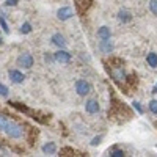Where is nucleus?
<instances>
[{"mask_svg": "<svg viewBox=\"0 0 157 157\" xmlns=\"http://www.w3.org/2000/svg\"><path fill=\"white\" fill-rule=\"evenodd\" d=\"M134 109H135L138 113H143V110H141V107H140V104H138V102H134Z\"/></svg>", "mask_w": 157, "mask_h": 157, "instance_id": "obj_23", "label": "nucleus"}, {"mask_svg": "<svg viewBox=\"0 0 157 157\" xmlns=\"http://www.w3.org/2000/svg\"><path fill=\"white\" fill-rule=\"evenodd\" d=\"M10 118H6L3 113H0V132H3L5 127H6V123H8Z\"/></svg>", "mask_w": 157, "mask_h": 157, "instance_id": "obj_15", "label": "nucleus"}, {"mask_svg": "<svg viewBox=\"0 0 157 157\" xmlns=\"http://www.w3.org/2000/svg\"><path fill=\"white\" fill-rule=\"evenodd\" d=\"M149 110L157 115V101H151V102H149Z\"/></svg>", "mask_w": 157, "mask_h": 157, "instance_id": "obj_19", "label": "nucleus"}, {"mask_svg": "<svg viewBox=\"0 0 157 157\" xmlns=\"http://www.w3.org/2000/svg\"><path fill=\"white\" fill-rule=\"evenodd\" d=\"M52 43H54L55 46H58L60 49H63L64 46H66V41H64V38L60 33H55L54 36H52Z\"/></svg>", "mask_w": 157, "mask_h": 157, "instance_id": "obj_10", "label": "nucleus"}, {"mask_svg": "<svg viewBox=\"0 0 157 157\" xmlns=\"http://www.w3.org/2000/svg\"><path fill=\"white\" fill-rule=\"evenodd\" d=\"M0 44H2V36H0Z\"/></svg>", "mask_w": 157, "mask_h": 157, "instance_id": "obj_25", "label": "nucleus"}, {"mask_svg": "<svg viewBox=\"0 0 157 157\" xmlns=\"http://www.w3.org/2000/svg\"><path fill=\"white\" fill-rule=\"evenodd\" d=\"M101 135L99 137H96V138H93V141H91V145H93V146H96V145H99V143H101Z\"/></svg>", "mask_w": 157, "mask_h": 157, "instance_id": "obj_22", "label": "nucleus"}, {"mask_svg": "<svg viewBox=\"0 0 157 157\" xmlns=\"http://www.w3.org/2000/svg\"><path fill=\"white\" fill-rule=\"evenodd\" d=\"M118 19H120L121 22H129L132 17H130V14H129L127 11H120V14H118Z\"/></svg>", "mask_w": 157, "mask_h": 157, "instance_id": "obj_14", "label": "nucleus"}, {"mask_svg": "<svg viewBox=\"0 0 157 157\" xmlns=\"http://www.w3.org/2000/svg\"><path fill=\"white\" fill-rule=\"evenodd\" d=\"M85 109H86L88 113H98V112H99V104H98V101H94V99H90V101L85 104Z\"/></svg>", "mask_w": 157, "mask_h": 157, "instance_id": "obj_8", "label": "nucleus"}, {"mask_svg": "<svg viewBox=\"0 0 157 157\" xmlns=\"http://www.w3.org/2000/svg\"><path fill=\"white\" fill-rule=\"evenodd\" d=\"M6 5L14 6V5H17V0H6Z\"/></svg>", "mask_w": 157, "mask_h": 157, "instance_id": "obj_24", "label": "nucleus"}, {"mask_svg": "<svg viewBox=\"0 0 157 157\" xmlns=\"http://www.w3.org/2000/svg\"><path fill=\"white\" fill-rule=\"evenodd\" d=\"M75 91L80 96H86L90 91H91V85L86 82V80H77L75 83Z\"/></svg>", "mask_w": 157, "mask_h": 157, "instance_id": "obj_3", "label": "nucleus"}, {"mask_svg": "<svg viewBox=\"0 0 157 157\" xmlns=\"http://www.w3.org/2000/svg\"><path fill=\"white\" fill-rule=\"evenodd\" d=\"M0 25H2V29H3V32H5V33H8V32H10V27L6 25V22H5V19H3V17H0Z\"/></svg>", "mask_w": 157, "mask_h": 157, "instance_id": "obj_20", "label": "nucleus"}, {"mask_svg": "<svg viewBox=\"0 0 157 157\" xmlns=\"http://www.w3.org/2000/svg\"><path fill=\"white\" fill-rule=\"evenodd\" d=\"M3 132L6 134V137L17 140V138H22V135H24V129H22V126H21V124H17L16 121L8 120V123H6V127H5V130H3Z\"/></svg>", "mask_w": 157, "mask_h": 157, "instance_id": "obj_1", "label": "nucleus"}, {"mask_svg": "<svg viewBox=\"0 0 157 157\" xmlns=\"http://www.w3.org/2000/svg\"><path fill=\"white\" fill-rule=\"evenodd\" d=\"M10 78H11V82H14V83H22L24 78H25V75H24L21 71L11 69V71H10Z\"/></svg>", "mask_w": 157, "mask_h": 157, "instance_id": "obj_7", "label": "nucleus"}, {"mask_svg": "<svg viewBox=\"0 0 157 157\" xmlns=\"http://www.w3.org/2000/svg\"><path fill=\"white\" fill-rule=\"evenodd\" d=\"M149 10L154 13V14H157V0H151V3H149Z\"/></svg>", "mask_w": 157, "mask_h": 157, "instance_id": "obj_18", "label": "nucleus"}, {"mask_svg": "<svg viewBox=\"0 0 157 157\" xmlns=\"http://www.w3.org/2000/svg\"><path fill=\"white\" fill-rule=\"evenodd\" d=\"M98 36L101 39H110V29L109 27H101L98 30Z\"/></svg>", "mask_w": 157, "mask_h": 157, "instance_id": "obj_11", "label": "nucleus"}, {"mask_svg": "<svg viewBox=\"0 0 157 157\" xmlns=\"http://www.w3.org/2000/svg\"><path fill=\"white\" fill-rule=\"evenodd\" d=\"M58 19H61V21H68L69 17H72V8H69V6H63V8H60L58 10Z\"/></svg>", "mask_w": 157, "mask_h": 157, "instance_id": "obj_5", "label": "nucleus"}, {"mask_svg": "<svg viewBox=\"0 0 157 157\" xmlns=\"http://www.w3.org/2000/svg\"><path fill=\"white\" fill-rule=\"evenodd\" d=\"M110 155H112V157H124L126 154H124V151H121V149H115V151H112Z\"/></svg>", "mask_w": 157, "mask_h": 157, "instance_id": "obj_17", "label": "nucleus"}, {"mask_svg": "<svg viewBox=\"0 0 157 157\" xmlns=\"http://www.w3.org/2000/svg\"><path fill=\"white\" fill-rule=\"evenodd\" d=\"M109 72H110V75L113 77V80H115V82H118V83H124V82L127 80V77H126V74H124V71H123V68H121V66H113V68H109Z\"/></svg>", "mask_w": 157, "mask_h": 157, "instance_id": "obj_2", "label": "nucleus"}, {"mask_svg": "<svg viewBox=\"0 0 157 157\" xmlns=\"http://www.w3.org/2000/svg\"><path fill=\"white\" fill-rule=\"evenodd\" d=\"M0 94H2V96H6L8 94V88L5 85H2V83H0Z\"/></svg>", "mask_w": 157, "mask_h": 157, "instance_id": "obj_21", "label": "nucleus"}, {"mask_svg": "<svg viewBox=\"0 0 157 157\" xmlns=\"http://www.w3.org/2000/svg\"><path fill=\"white\" fill-rule=\"evenodd\" d=\"M32 32V25L29 22H25L22 27H21V33H30Z\"/></svg>", "mask_w": 157, "mask_h": 157, "instance_id": "obj_16", "label": "nucleus"}, {"mask_svg": "<svg viewBox=\"0 0 157 157\" xmlns=\"http://www.w3.org/2000/svg\"><path fill=\"white\" fill-rule=\"evenodd\" d=\"M146 61L151 68H157V54H154V52H151V54H148L146 57Z\"/></svg>", "mask_w": 157, "mask_h": 157, "instance_id": "obj_12", "label": "nucleus"}, {"mask_svg": "<svg viewBox=\"0 0 157 157\" xmlns=\"http://www.w3.org/2000/svg\"><path fill=\"white\" fill-rule=\"evenodd\" d=\"M55 151H57L55 143H47V145L43 146V152H46V154H54Z\"/></svg>", "mask_w": 157, "mask_h": 157, "instance_id": "obj_13", "label": "nucleus"}, {"mask_svg": "<svg viewBox=\"0 0 157 157\" xmlns=\"http://www.w3.org/2000/svg\"><path fill=\"white\" fill-rule=\"evenodd\" d=\"M99 47H101L102 52H105V54H110V52L113 50V44L110 43V39H102Z\"/></svg>", "mask_w": 157, "mask_h": 157, "instance_id": "obj_9", "label": "nucleus"}, {"mask_svg": "<svg viewBox=\"0 0 157 157\" xmlns=\"http://www.w3.org/2000/svg\"><path fill=\"white\" fill-rule=\"evenodd\" d=\"M17 64H19V66H22V68H25V69H29V68L33 66V57L30 54H22L17 58Z\"/></svg>", "mask_w": 157, "mask_h": 157, "instance_id": "obj_4", "label": "nucleus"}, {"mask_svg": "<svg viewBox=\"0 0 157 157\" xmlns=\"http://www.w3.org/2000/svg\"><path fill=\"white\" fill-rule=\"evenodd\" d=\"M54 58L60 63H69L71 61V55L68 54V52H64V50H58L54 54Z\"/></svg>", "mask_w": 157, "mask_h": 157, "instance_id": "obj_6", "label": "nucleus"}]
</instances>
